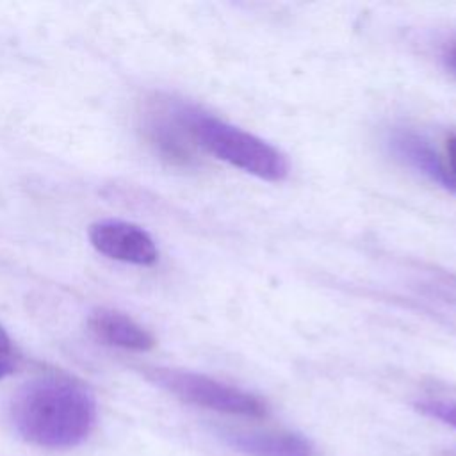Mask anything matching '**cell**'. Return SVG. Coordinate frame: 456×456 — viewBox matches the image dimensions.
<instances>
[{
    "instance_id": "1",
    "label": "cell",
    "mask_w": 456,
    "mask_h": 456,
    "mask_svg": "<svg viewBox=\"0 0 456 456\" xmlns=\"http://www.w3.org/2000/svg\"><path fill=\"white\" fill-rule=\"evenodd\" d=\"M11 422L28 444L43 449H71L96 426L93 392L75 378L37 376L21 385L11 401Z\"/></svg>"
},
{
    "instance_id": "2",
    "label": "cell",
    "mask_w": 456,
    "mask_h": 456,
    "mask_svg": "<svg viewBox=\"0 0 456 456\" xmlns=\"http://www.w3.org/2000/svg\"><path fill=\"white\" fill-rule=\"evenodd\" d=\"M185 126L201 148L230 166L265 182H281L289 175L285 155L264 139L183 105Z\"/></svg>"
},
{
    "instance_id": "3",
    "label": "cell",
    "mask_w": 456,
    "mask_h": 456,
    "mask_svg": "<svg viewBox=\"0 0 456 456\" xmlns=\"http://www.w3.org/2000/svg\"><path fill=\"white\" fill-rule=\"evenodd\" d=\"M144 374L150 381L167 390L175 397L182 399L183 403L228 415H267V404L258 395L249 394L239 387L217 381L210 376L166 367H151L146 369Z\"/></svg>"
},
{
    "instance_id": "4",
    "label": "cell",
    "mask_w": 456,
    "mask_h": 456,
    "mask_svg": "<svg viewBox=\"0 0 456 456\" xmlns=\"http://www.w3.org/2000/svg\"><path fill=\"white\" fill-rule=\"evenodd\" d=\"M89 240L102 255L125 264L153 265L159 258V249L151 235L128 221H98L89 228Z\"/></svg>"
},
{
    "instance_id": "5",
    "label": "cell",
    "mask_w": 456,
    "mask_h": 456,
    "mask_svg": "<svg viewBox=\"0 0 456 456\" xmlns=\"http://www.w3.org/2000/svg\"><path fill=\"white\" fill-rule=\"evenodd\" d=\"M183 103L159 102L144 114V132L155 150L175 164H187L192 159L191 134L183 121Z\"/></svg>"
},
{
    "instance_id": "6",
    "label": "cell",
    "mask_w": 456,
    "mask_h": 456,
    "mask_svg": "<svg viewBox=\"0 0 456 456\" xmlns=\"http://www.w3.org/2000/svg\"><path fill=\"white\" fill-rule=\"evenodd\" d=\"M230 447L248 456H317L312 440L292 431H226Z\"/></svg>"
},
{
    "instance_id": "7",
    "label": "cell",
    "mask_w": 456,
    "mask_h": 456,
    "mask_svg": "<svg viewBox=\"0 0 456 456\" xmlns=\"http://www.w3.org/2000/svg\"><path fill=\"white\" fill-rule=\"evenodd\" d=\"M87 328L98 340L114 347L148 351L155 346V337L142 324L112 308L93 310L87 317Z\"/></svg>"
},
{
    "instance_id": "8",
    "label": "cell",
    "mask_w": 456,
    "mask_h": 456,
    "mask_svg": "<svg viewBox=\"0 0 456 456\" xmlns=\"http://www.w3.org/2000/svg\"><path fill=\"white\" fill-rule=\"evenodd\" d=\"M390 146L394 153L404 160L408 166L417 169L419 173L426 175L429 180L436 182L438 185L456 191V180L451 175L449 167L438 157V153L431 148V144L415 132L410 130H397L390 137Z\"/></svg>"
},
{
    "instance_id": "9",
    "label": "cell",
    "mask_w": 456,
    "mask_h": 456,
    "mask_svg": "<svg viewBox=\"0 0 456 456\" xmlns=\"http://www.w3.org/2000/svg\"><path fill=\"white\" fill-rule=\"evenodd\" d=\"M417 410L431 419H436L451 428L456 429V403L452 401H440V399H428L415 404Z\"/></svg>"
},
{
    "instance_id": "10",
    "label": "cell",
    "mask_w": 456,
    "mask_h": 456,
    "mask_svg": "<svg viewBox=\"0 0 456 456\" xmlns=\"http://www.w3.org/2000/svg\"><path fill=\"white\" fill-rule=\"evenodd\" d=\"M447 167L451 171V175L454 176L456 180V135H452L449 141H447Z\"/></svg>"
},
{
    "instance_id": "11",
    "label": "cell",
    "mask_w": 456,
    "mask_h": 456,
    "mask_svg": "<svg viewBox=\"0 0 456 456\" xmlns=\"http://www.w3.org/2000/svg\"><path fill=\"white\" fill-rule=\"evenodd\" d=\"M11 353H12V342L7 335V331L0 326V356L11 358Z\"/></svg>"
},
{
    "instance_id": "12",
    "label": "cell",
    "mask_w": 456,
    "mask_h": 456,
    "mask_svg": "<svg viewBox=\"0 0 456 456\" xmlns=\"http://www.w3.org/2000/svg\"><path fill=\"white\" fill-rule=\"evenodd\" d=\"M445 64H447V68H451V69L456 73V39L447 46V52H445Z\"/></svg>"
},
{
    "instance_id": "13",
    "label": "cell",
    "mask_w": 456,
    "mask_h": 456,
    "mask_svg": "<svg viewBox=\"0 0 456 456\" xmlns=\"http://www.w3.org/2000/svg\"><path fill=\"white\" fill-rule=\"evenodd\" d=\"M12 369H14V365H12L11 358L0 356V379L5 378V376H9V374L12 372Z\"/></svg>"
}]
</instances>
